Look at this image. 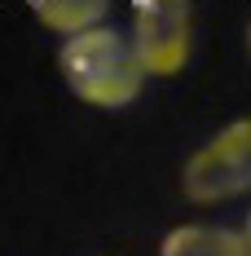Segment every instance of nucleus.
Masks as SVG:
<instances>
[{
    "instance_id": "7",
    "label": "nucleus",
    "mask_w": 251,
    "mask_h": 256,
    "mask_svg": "<svg viewBox=\"0 0 251 256\" xmlns=\"http://www.w3.org/2000/svg\"><path fill=\"white\" fill-rule=\"evenodd\" d=\"M247 58H251V22H247Z\"/></svg>"
},
{
    "instance_id": "2",
    "label": "nucleus",
    "mask_w": 251,
    "mask_h": 256,
    "mask_svg": "<svg viewBox=\"0 0 251 256\" xmlns=\"http://www.w3.org/2000/svg\"><path fill=\"white\" fill-rule=\"evenodd\" d=\"M181 194L203 208L251 194V120H229L185 159Z\"/></svg>"
},
{
    "instance_id": "3",
    "label": "nucleus",
    "mask_w": 251,
    "mask_h": 256,
    "mask_svg": "<svg viewBox=\"0 0 251 256\" xmlns=\"http://www.w3.org/2000/svg\"><path fill=\"white\" fill-rule=\"evenodd\" d=\"M132 49L141 58L146 76H181L194 53L190 0H132Z\"/></svg>"
},
{
    "instance_id": "6",
    "label": "nucleus",
    "mask_w": 251,
    "mask_h": 256,
    "mask_svg": "<svg viewBox=\"0 0 251 256\" xmlns=\"http://www.w3.org/2000/svg\"><path fill=\"white\" fill-rule=\"evenodd\" d=\"M243 238H247V248H251V212H247V221H243Z\"/></svg>"
},
{
    "instance_id": "1",
    "label": "nucleus",
    "mask_w": 251,
    "mask_h": 256,
    "mask_svg": "<svg viewBox=\"0 0 251 256\" xmlns=\"http://www.w3.org/2000/svg\"><path fill=\"white\" fill-rule=\"evenodd\" d=\"M57 71H62V84L71 88V98H79L84 106H97V110H119V106L137 102L150 80L132 49V36L106 22L66 36L57 44Z\"/></svg>"
},
{
    "instance_id": "5",
    "label": "nucleus",
    "mask_w": 251,
    "mask_h": 256,
    "mask_svg": "<svg viewBox=\"0 0 251 256\" xmlns=\"http://www.w3.org/2000/svg\"><path fill=\"white\" fill-rule=\"evenodd\" d=\"M35 18L57 31V36H75L88 26H101L110 14V0H31Z\"/></svg>"
},
{
    "instance_id": "4",
    "label": "nucleus",
    "mask_w": 251,
    "mask_h": 256,
    "mask_svg": "<svg viewBox=\"0 0 251 256\" xmlns=\"http://www.w3.org/2000/svg\"><path fill=\"white\" fill-rule=\"evenodd\" d=\"M159 256H251V248L243 238V230L181 221L159 238Z\"/></svg>"
}]
</instances>
